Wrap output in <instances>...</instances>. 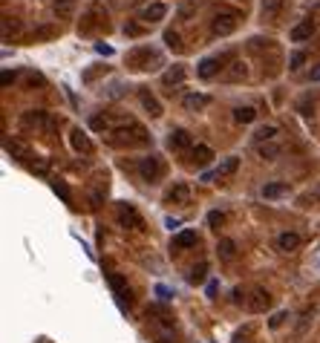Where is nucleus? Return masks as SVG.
<instances>
[{"label": "nucleus", "instance_id": "obj_8", "mask_svg": "<svg viewBox=\"0 0 320 343\" xmlns=\"http://www.w3.org/2000/svg\"><path fill=\"white\" fill-rule=\"evenodd\" d=\"M170 150H188L193 141H190V133L188 130H173L170 133V139H168Z\"/></svg>", "mask_w": 320, "mask_h": 343}, {"label": "nucleus", "instance_id": "obj_15", "mask_svg": "<svg viewBox=\"0 0 320 343\" xmlns=\"http://www.w3.org/2000/svg\"><path fill=\"white\" fill-rule=\"evenodd\" d=\"M138 98H141V104H145V110H147V113H150L153 118H159V116H162V104L156 101V98H153V95L147 93V89H141V93H138Z\"/></svg>", "mask_w": 320, "mask_h": 343}, {"label": "nucleus", "instance_id": "obj_12", "mask_svg": "<svg viewBox=\"0 0 320 343\" xmlns=\"http://www.w3.org/2000/svg\"><path fill=\"white\" fill-rule=\"evenodd\" d=\"M277 248L280 251H297L300 248V237L291 234V231H286V234L277 237Z\"/></svg>", "mask_w": 320, "mask_h": 343}, {"label": "nucleus", "instance_id": "obj_18", "mask_svg": "<svg viewBox=\"0 0 320 343\" xmlns=\"http://www.w3.org/2000/svg\"><path fill=\"white\" fill-rule=\"evenodd\" d=\"M286 193H289V185L286 182H271L262 188V196L265 199H277V196H286Z\"/></svg>", "mask_w": 320, "mask_h": 343}, {"label": "nucleus", "instance_id": "obj_29", "mask_svg": "<svg viewBox=\"0 0 320 343\" xmlns=\"http://www.w3.org/2000/svg\"><path fill=\"white\" fill-rule=\"evenodd\" d=\"M205 274H208V263H199L197 268L190 271V283L197 285V283H205Z\"/></svg>", "mask_w": 320, "mask_h": 343}, {"label": "nucleus", "instance_id": "obj_16", "mask_svg": "<svg viewBox=\"0 0 320 343\" xmlns=\"http://www.w3.org/2000/svg\"><path fill=\"white\" fill-rule=\"evenodd\" d=\"M257 153H260V159H265V161H274L277 156L283 153L280 147L274 145V141H262V145H257Z\"/></svg>", "mask_w": 320, "mask_h": 343}, {"label": "nucleus", "instance_id": "obj_25", "mask_svg": "<svg viewBox=\"0 0 320 343\" xmlns=\"http://www.w3.org/2000/svg\"><path fill=\"white\" fill-rule=\"evenodd\" d=\"M245 75H248L245 64H242V61H234V64H231V69L225 73V78H228V81H240V78H245Z\"/></svg>", "mask_w": 320, "mask_h": 343}, {"label": "nucleus", "instance_id": "obj_21", "mask_svg": "<svg viewBox=\"0 0 320 343\" xmlns=\"http://www.w3.org/2000/svg\"><path fill=\"white\" fill-rule=\"evenodd\" d=\"M110 285L116 288V294H118V300H130V288H127V283H124L118 274H110Z\"/></svg>", "mask_w": 320, "mask_h": 343}, {"label": "nucleus", "instance_id": "obj_35", "mask_svg": "<svg viewBox=\"0 0 320 343\" xmlns=\"http://www.w3.org/2000/svg\"><path fill=\"white\" fill-rule=\"evenodd\" d=\"M90 124H93V130H107L110 121H107V118H101V116H95L93 121H90Z\"/></svg>", "mask_w": 320, "mask_h": 343}, {"label": "nucleus", "instance_id": "obj_7", "mask_svg": "<svg viewBox=\"0 0 320 343\" xmlns=\"http://www.w3.org/2000/svg\"><path fill=\"white\" fill-rule=\"evenodd\" d=\"M188 199H190V188L185 182H176L168 190V202H173V205H188Z\"/></svg>", "mask_w": 320, "mask_h": 343}, {"label": "nucleus", "instance_id": "obj_4", "mask_svg": "<svg viewBox=\"0 0 320 343\" xmlns=\"http://www.w3.org/2000/svg\"><path fill=\"white\" fill-rule=\"evenodd\" d=\"M118 222H121L124 228H136V231H141V225H145L133 205H118Z\"/></svg>", "mask_w": 320, "mask_h": 343}, {"label": "nucleus", "instance_id": "obj_38", "mask_svg": "<svg viewBox=\"0 0 320 343\" xmlns=\"http://www.w3.org/2000/svg\"><path fill=\"white\" fill-rule=\"evenodd\" d=\"M0 81H3V87H9V84L15 81V73H9V69H6V73L0 75Z\"/></svg>", "mask_w": 320, "mask_h": 343}, {"label": "nucleus", "instance_id": "obj_10", "mask_svg": "<svg viewBox=\"0 0 320 343\" xmlns=\"http://www.w3.org/2000/svg\"><path fill=\"white\" fill-rule=\"evenodd\" d=\"M237 168H240V159H237V156H228V159L214 170V179H228L231 173H237Z\"/></svg>", "mask_w": 320, "mask_h": 343}, {"label": "nucleus", "instance_id": "obj_9", "mask_svg": "<svg viewBox=\"0 0 320 343\" xmlns=\"http://www.w3.org/2000/svg\"><path fill=\"white\" fill-rule=\"evenodd\" d=\"M69 141H73V147L78 150V153H93V141H90V139H87V133H84V130H78V127L73 130Z\"/></svg>", "mask_w": 320, "mask_h": 343}, {"label": "nucleus", "instance_id": "obj_24", "mask_svg": "<svg viewBox=\"0 0 320 343\" xmlns=\"http://www.w3.org/2000/svg\"><path fill=\"white\" fill-rule=\"evenodd\" d=\"M277 127L274 124H265V127H260V130L254 133V139H257V145H262V141H274V136H277Z\"/></svg>", "mask_w": 320, "mask_h": 343}, {"label": "nucleus", "instance_id": "obj_1", "mask_svg": "<svg viewBox=\"0 0 320 343\" xmlns=\"http://www.w3.org/2000/svg\"><path fill=\"white\" fill-rule=\"evenodd\" d=\"M21 124L23 127H35V130H44V133L58 130V121H55L49 113H44V110H29V113H23Z\"/></svg>", "mask_w": 320, "mask_h": 343}, {"label": "nucleus", "instance_id": "obj_31", "mask_svg": "<svg viewBox=\"0 0 320 343\" xmlns=\"http://www.w3.org/2000/svg\"><path fill=\"white\" fill-rule=\"evenodd\" d=\"M29 170H32V173H38V176H46V173H49V159H38V161H32Z\"/></svg>", "mask_w": 320, "mask_h": 343}, {"label": "nucleus", "instance_id": "obj_13", "mask_svg": "<svg viewBox=\"0 0 320 343\" xmlns=\"http://www.w3.org/2000/svg\"><path fill=\"white\" fill-rule=\"evenodd\" d=\"M283 12V0H262V17L265 21H277Z\"/></svg>", "mask_w": 320, "mask_h": 343}, {"label": "nucleus", "instance_id": "obj_11", "mask_svg": "<svg viewBox=\"0 0 320 343\" xmlns=\"http://www.w3.org/2000/svg\"><path fill=\"white\" fill-rule=\"evenodd\" d=\"M312 32H314V23L312 21H303V23H297V26L291 29V41H294V44H303V41L312 38Z\"/></svg>", "mask_w": 320, "mask_h": 343}, {"label": "nucleus", "instance_id": "obj_36", "mask_svg": "<svg viewBox=\"0 0 320 343\" xmlns=\"http://www.w3.org/2000/svg\"><path fill=\"white\" fill-rule=\"evenodd\" d=\"M208 222H211L214 228H219V225H222V222H225V216H222V213H217V211H214V213H208Z\"/></svg>", "mask_w": 320, "mask_h": 343}, {"label": "nucleus", "instance_id": "obj_37", "mask_svg": "<svg viewBox=\"0 0 320 343\" xmlns=\"http://www.w3.org/2000/svg\"><path fill=\"white\" fill-rule=\"evenodd\" d=\"M283 320H286V312H277L274 317H271V326H274V329H277V326H283Z\"/></svg>", "mask_w": 320, "mask_h": 343}, {"label": "nucleus", "instance_id": "obj_28", "mask_svg": "<svg viewBox=\"0 0 320 343\" xmlns=\"http://www.w3.org/2000/svg\"><path fill=\"white\" fill-rule=\"evenodd\" d=\"M165 44H168L173 52H179V49H182V38L176 35L173 29H168V32H165Z\"/></svg>", "mask_w": 320, "mask_h": 343}, {"label": "nucleus", "instance_id": "obj_17", "mask_svg": "<svg viewBox=\"0 0 320 343\" xmlns=\"http://www.w3.org/2000/svg\"><path fill=\"white\" fill-rule=\"evenodd\" d=\"M217 251H219L222 260H234V257H237V242L228 240V237H222V240L217 242Z\"/></svg>", "mask_w": 320, "mask_h": 343}, {"label": "nucleus", "instance_id": "obj_3", "mask_svg": "<svg viewBox=\"0 0 320 343\" xmlns=\"http://www.w3.org/2000/svg\"><path fill=\"white\" fill-rule=\"evenodd\" d=\"M138 173H141V179H145V182H156V179L162 176L159 156H147V159L138 161Z\"/></svg>", "mask_w": 320, "mask_h": 343}, {"label": "nucleus", "instance_id": "obj_22", "mask_svg": "<svg viewBox=\"0 0 320 343\" xmlns=\"http://www.w3.org/2000/svg\"><path fill=\"white\" fill-rule=\"evenodd\" d=\"M234 118H237L240 124H251V121L257 118V110L254 107H237L234 110Z\"/></svg>", "mask_w": 320, "mask_h": 343}, {"label": "nucleus", "instance_id": "obj_33", "mask_svg": "<svg viewBox=\"0 0 320 343\" xmlns=\"http://www.w3.org/2000/svg\"><path fill=\"white\" fill-rule=\"evenodd\" d=\"M303 64H306V52H291V55H289V66H291V69H300Z\"/></svg>", "mask_w": 320, "mask_h": 343}, {"label": "nucleus", "instance_id": "obj_19", "mask_svg": "<svg viewBox=\"0 0 320 343\" xmlns=\"http://www.w3.org/2000/svg\"><path fill=\"white\" fill-rule=\"evenodd\" d=\"M190 245H197V231H182L173 237V248H190Z\"/></svg>", "mask_w": 320, "mask_h": 343}, {"label": "nucleus", "instance_id": "obj_40", "mask_svg": "<svg viewBox=\"0 0 320 343\" xmlns=\"http://www.w3.org/2000/svg\"><path fill=\"white\" fill-rule=\"evenodd\" d=\"M312 81H320V64H317V66H314V69H312Z\"/></svg>", "mask_w": 320, "mask_h": 343}, {"label": "nucleus", "instance_id": "obj_32", "mask_svg": "<svg viewBox=\"0 0 320 343\" xmlns=\"http://www.w3.org/2000/svg\"><path fill=\"white\" fill-rule=\"evenodd\" d=\"M52 190H55V193H58V196H61V199H64V202H66V205L73 202V193H69V188H66V185H64V182H52Z\"/></svg>", "mask_w": 320, "mask_h": 343}, {"label": "nucleus", "instance_id": "obj_34", "mask_svg": "<svg viewBox=\"0 0 320 343\" xmlns=\"http://www.w3.org/2000/svg\"><path fill=\"white\" fill-rule=\"evenodd\" d=\"M9 32H17V21H15V17H3V38H9Z\"/></svg>", "mask_w": 320, "mask_h": 343}, {"label": "nucleus", "instance_id": "obj_2", "mask_svg": "<svg viewBox=\"0 0 320 343\" xmlns=\"http://www.w3.org/2000/svg\"><path fill=\"white\" fill-rule=\"evenodd\" d=\"M237 21L240 17L234 15V12H219L217 17H214V23H211V29H214V35H231L234 29H237Z\"/></svg>", "mask_w": 320, "mask_h": 343}, {"label": "nucleus", "instance_id": "obj_14", "mask_svg": "<svg viewBox=\"0 0 320 343\" xmlns=\"http://www.w3.org/2000/svg\"><path fill=\"white\" fill-rule=\"evenodd\" d=\"M168 15V6H162V3H150V6L141 12V17H145L147 23H156V21H162V17Z\"/></svg>", "mask_w": 320, "mask_h": 343}, {"label": "nucleus", "instance_id": "obj_5", "mask_svg": "<svg viewBox=\"0 0 320 343\" xmlns=\"http://www.w3.org/2000/svg\"><path fill=\"white\" fill-rule=\"evenodd\" d=\"M208 104H211V98L202 95V93H190V95H185V98H182V107L190 110V113H199V110H205Z\"/></svg>", "mask_w": 320, "mask_h": 343}, {"label": "nucleus", "instance_id": "obj_6", "mask_svg": "<svg viewBox=\"0 0 320 343\" xmlns=\"http://www.w3.org/2000/svg\"><path fill=\"white\" fill-rule=\"evenodd\" d=\"M251 297H254V300H248V309H251V312H265V309L271 306V294L262 292V288H254Z\"/></svg>", "mask_w": 320, "mask_h": 343}, {"label": "nucleus", "instance_id": "obj_23", "mask_svg": "<svg viewBox=\"0 0 320 343\" xmlns=\"http://www.w3.org/2000/svg\"><path fill=\"white\" fill-rule=\"evenodd\" d=\"M211 159H214V150H211V147H205V145L193 147V161H197V165H208Z\"/></svg>", "mask_w": 320, "mask_h": 343}, {"label": "nucleus", "instance_id": "obj_20", "mask_svg": "<svg viewBox=\"0 0 320 343\" xmlns=\"http://www.w3.org/2000/svg\"><path fill=\"white\" fill-rule=\"evenodd\" d=\"M219 66H222V61H219V58H205L202 64H199V69H197V73L202 75V78H211V75L217 73Z\"/></svg>", "mask_w": 320, "mask_h": 343}, {"label": "nucleus", "instance_id": "obj_27", "mask_svg": "<svg viewBox=\"0 0 320 343\" xmlns=\"http://www.w3.org/2000/svg\"><path fill=\"white\" fill-rule=\"evenodd\" d=\"M162 81H165V84H182V81H185V69H182V66H173L170 73H165V78H162Z\"/></svg>", "mask_w": 320, "mask_h": 343}, {"label": "nucleus", "instance_id": "obj_30", "mask_svg": "<svg viewBox=\"0 0 320 343\" xmlns=\"http://www.w3.org/2000/svg\"><path fill=\"white\" fill-rule=\"evenodd\" d=\"M3 147H6V153H9V156H17V159H26V150H23V147L17 145V141L6 139V145H3Z\"/></svg>", "mask_w": 320, "mask_h": 343}, {"label": "nucleus", "instance_id": "obj_39", "mask_svg": "<svg viewBox=\"0 0 320 343\" xmlns=\"http://www.w3.org/2000/svg\"><path fill=\"white\" fill-rule=\"evenodd\" d=\"M95 52H98V55H113V49L104 46V44H95Z\"/></svg>", "mask_w": 320, "mask_h": 343}, {"label": "nucleus", "instance_id": "obj_26", "mask_svg": "<svg viewBox=\"0 0 320 343\" xmlns=\"http://www.w3.org/2000/svg\"><path fill=\"white\" fill-rule=\"evenodd\" d=\"M73 6H75V0H55V15H58V17H69V15H73Z\"/></svg>", "mask_w": 320, "mask_h": 343}]
</instances>
